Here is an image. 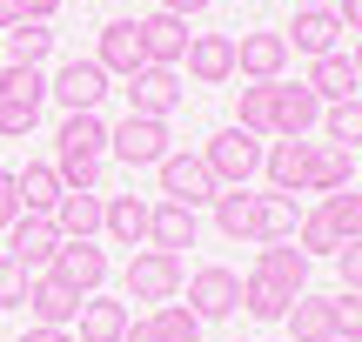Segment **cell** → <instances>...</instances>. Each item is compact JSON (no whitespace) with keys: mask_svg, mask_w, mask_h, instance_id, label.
Listing matches in <instances>:
<instances>
[{"mask_svg":"<svg viewBox=\"0 0 362 342\" xmlns=\"http://www.w3.org/2000/svg\"><path fill=\"white\" fill-rule=\"evenodd\" d=\"M296 222H302L296 195H255V228H248V242H296Z\"/></svg>","mask_w":362,"mask_h":342,"instance_id":"484cf974","label":"cell"},{"mask_svg":"<svg viewBox=\"0 0 362 342\" xmlns=\"http://www.w3.org/2000/svg\"><path fill=\"white\" fill-rule=\"evenodd\" d=\"M81 342H121L128 336V302H107V295H88V302H81Z\"/></svg>","mask_w":362,"mask_h":342,"instance_id":"83f0119b","label":"cell"},{"mask_svg":"<svg viewBox=\"0 0 362 342\" xmlns=\"http://www.w3.org/2000/svg\"><path fill=\"white\" fill-rule=\"evenodd\" d=\"M148 329H155V342H202V316L188 302H161L148 316Z\"/></svg>","mask_w":362,"mask_h":342,"instance_id":"d6a6232c","label":"cell"},{"mask_svg":"<svg viewBox=\"0 0 362 342\" xmlns=\"http://www.w3.org/2000/svg\"><path fill=\"white\" fill-rule=\"evenodd\" d=\"M121 94H128V114H155V121H168L175 107H181V94H188V88H181V74H175V67H134Z\"/></svg>","mask_w":362,"mask_h":342,"instance_id":"52a82bcc","label":"cell"},{"mask_svg":"<svg viewBox=\"0 0 362 342\" xmlns=\"http://www.w3.org/2000/svg\"><path fill=\"white\" fill-rule=\"evenodd\" d=\"M47 276H61L74 295H94L107 282V249H94V242H61V255H54Z\"/></svg>","mask_w":362,"mask_h":342,"instance_id":"4fadbf2b","label":"cell"},{"mask_svg":"<svg viewBox=\"0 0 362 342\" xmlns=\"http://www.w3.org/2000/svg\"><path fill=\"white\" fill-rule=\"evenodd\" d=\"M21 222V195H13V168L0 175V235H7V228Z\"/></svg>","mask_w":362,"mask_h":342,"instance_id":"7bdbcfd3","label":"cell"},{"mask_svg":"<svg viewBox=\"0 0 362 342\" xmlns=\"http://www.w3.org/2000/svg\"><path fill=\"white\" fill-rule=\"evenodd\" d=\"M13 20H21V0H0V34H7Z\"/></svg>","mask_w":362,"mask_h":342,"instance_id":"c3c4849f","label":"cell"},{"mask_svg":"<svg viewBox=\"0 0 362 342\" xmlns=\"http://www.w3.org/2000/svg\"><path fill=\"white\" fill-rule=\"evenodd\" d=\"M128 302H175L181 295V255H161V249H134L128 255Z\"/></svg>","mask_w":362,"mask_h":342,"instance_id":"3957f363","label":"cell"},{"mask_svg":"<svg viewBox=\"0 0 362 342\" xmlns=\"http://www.w3.org/2000/svg\"><path fill=\"white\" fill-rule=\"evenodd\" d=\"M282 67H288V40L282 34H242V40H235V74L282 81Z\"/></svg>","mask_w":362,"mask_h":342,"instance_id":"e0dca14e","label":"cell"},{"mask_svg":"<svg viewBox=\"0 0 362 342\" xmlns=\"http://www.w3.org/2000/svg\"><path fill=\"white\" fill-rule=\"evenodd\" d=\"M7 255L27 269V276H47L54 255H61V228H54V215H21V222L7 228Z\"/></svg>","mask_w":362,"mask_h":342,"instance_id":"277c9868","label":"cell"},{"mask_svg":"<svg viewBox=\"0 0 362 342\" xmlns=\"http://www.w3.org/2000/svg\"><path fill=\"white\" fill-rule=\"evenodd\" d=\"M0 54H7L13 67H40L54 54V27L47 20H13L7 34H0Z\"/></svg>","mask_w":362,"mask_h":342,"instance_id":"4316f807","label":"cell"},{"mask_svg":"<svg viewBox=\"0 0 362 342\" xmlns=\"http://www.w3.org/2000/svg\"><path fill=\"white\" fill-rule=\"evenodd\" d=\"M168 141H175L168 121H155V114H128L121 128H107V155H121L128 168H161L175 155Z\"/></svg>","mask_w":362,"mask_h":342,"instance_id":"7a4b0ae2","label":"cell"},{"mask_svg":"<svg viewBox=\"0 0 362 342\" xmlns=\"http://www.w3.org/2000/svg\"><path fill=\"white\" fill-rule=\"evenodd\" d=\"M54 13H61V0H21V20H47L54 27Z\"/></svg>","mask_w":362,"mask_h":342,"instance_id":"ee69618b","label":"cell"},{"mask_svg":"<svg viewBox=\"0 0 362 342\" xmlns=\"http://www.w3.org/2000/svg\"><path fill=\"white\" fill-rule=\"evenodd\" d=\"M148 215H155V201H141V195H115L101 208V228L121 242V249H148Z\"/></svg>","mask_w":362,"mask_h":342,"instance_id":"44dd1931","label":"cell"},{"mask_svg":"<svg viewBox=\"0 0 362 342\" xmlns=\"http://www.w3.org/2000/svg\"><path fill=\"white\" fill-rule=\"evenodd\" d=\"M155 175H161V201H181V208H202V201L221 195V182L208 175L202 155H168Z\"/></svg>","mask_w":362,"mask_h":342,"instance_id":"8992f818","label":"cell"},{"mask_svg":"<svg viewBox=\"0 0 362 342\" xmlns=\"http://www.w3.org/2000/svg\"><path fill=\"white\" fill-rule=\"evenodd\" d=\"M309 88H315V101H322V107H336V101H356V88H362V81H356V61H349V54H322V61H309Z\"/></svg>","mask_w":362,"mask_h":342,"instance_id":"7402d4cb","label":"cell"},{"mask_svg":"<svg viewBox=\"0 0 362 342\" xmlns=\"http://www.w3.org/2000/svg\"><path fill=\"white\" fill-rule=\"evenodd\" d=\"M262 175H269V195H302L309 188V141H275L262 155Z\"/></svg>","mask_w":362,"mask_h":342,"instance_id":"ac0fdd59","label":"cell"},{"mask_svg":"<svg viewBox=\"0 0 362 342\" xmlns=\"http://www.w3.org/2000/svg\"><path fill=\"white\" fill-rule=\"evenodd\" d=\"M121 342H155V329H148V322H128V336Z\"/></svg>","mask_w":362,"mask_h":342,"instance_id":"681fc988","label":"cell"},{"mask_svg":"<svg viewBox=\"0 0 362 342\" xmlns=\"http://www.w3.org/2000/svg\"><path fill=\"white\" fill-rule=\"evenodd\" d=\"M349 61H356V81H362V47H356V54H349Z\"/></svg>","mask_w":362,"mask_h":342,"instance_id":"816d5d0a","label":"cell"},{"mask_svg":"<svg viewBox=\"0 0 362 342\" xmlns=\"http://www.w3.org/2000/svg\"><path fill=\"white\" fill-rule=\"evenodd\" d=\"M349 175H356V155H349V148L309 141V188H302V195H336V188H349Z\"/></svg>","mask_w":362,"mask_h":342,"instance_id":"ffe728a7","label":"cell"},{"mask_svg":"<svg viewBox=\"0 0 362 342\" xmlns=\"http://www.w3.org/2000/svg\"><path fill=\"white\" fill-rule=\"evenodd\" d=\"M336 269H342V295H362V242H342Z\"/></svg>","mask_w":362,"mask_h":342,"instance_id":"60d3db41","label":"cell"},{"mask_svg":"<svg viewBox=\"0 0 362 342\" xmlns=\"http://www.w3.org/2000/svg\"><path fill=\"white\" fill-rule=\"evenodd\" d=\"M288 54H309V61H322V54H336V40H342V20H336V7H296V27H288Z\"/></svg>","mask_w":362,"mask_h":342,"instance_id":"5bb4252c","label":"cell"},{"mask_svg":"<svg viewBox=\"0 0 362 342\" xmlns=\"http://www.w3.org/2000/svg\"><path fill=\"white\" fill-rule=\"evenodd\" d=\"M235 128L275 134V81H248V88L235 94Z\"/></svg>","mask_w":362,"mask_h":342,"instance_id":"f546056e","label":"cell"},{"mask_svg":"<svg viewBox=\"0 0 362 342\" xmlns=\"http://www.w3.org/2000/svg\"><path fill=\"white\" fill-rule=\"evenodd\" d=\"M181 67H188L202 88H221V81H235V34H188V54H181Z\"/></svg>","mask_w":362,"mask_h":342,"instance_id":"30bf717a","label":"cell"},{"mask_svg":"<svg viewBox=\"0 0 362 342\" xmlns=\"http://www.w3.org/2000/svg\"><path fill=\"white\" fill-rule=\"evenodd\" d=\"M13 195H21V215H54V201L67 188L54 175V161H27V168H13Z\"/></svg>","mask_w":362,"mask_h":342,"instance_id":"d6986e66","label":"cell"},{"mask_svg":"<svg viewBox=\"0 0 362 342\" xmlns=\"http://www.w3.org/2000/svg\"><path fill=\"white\" fill-rule=\"evenodd\" d=\"M242 309H248L255 322H282L288 309H296V295L275 289V282H262V276H248V282H242Z\"/></svg>","mask_w":362,"mask_h":342,"instance_id":"1f68e13d","label":"cell"},{"mask_svg":"<svg viewBox=\"0 0 362 342\" xmlns=\"http://www.w3.org/2000/svg\"><path fill=\"white\" fill-rule=\"evenodd\" d=\"M248 276L275 282V289H288V295H309V255L288 249V242H262V255H255V269H248Z\"/></svg>","mask_w":362,"mask_h":342,"instance_id":"9a60e30c","label":"cell"},{"mask_svg":"<svg viewBox=\"0 0 362 342\" xmlns=\"http://www.w3.org/2000/svg\"><path fill=\"white\" fill-rule=\"evenodd\" d=\"M208 208H215V228H221L228 242H248V228H255V195H242V188H221Z\"/></svg>","mask_w":362,"mask_h":342,"instance_id":"4dcf8cb0","label":"cell"},{"mask_svg":"<svg viewBox=\"0 0 362 342\" xmlns=\"http://www.w3.org/2000/svg\"><path fill=\"white\" fill-rule=\"evenodd\" d=\"M81 302H88V295H74L61 276H34V282H27V316L47 322V329H74Z\"/></svg>","mask_w":362,"mask_h":342,"instance_id":"7c38bea8","label":"cell"},{"mask_svg":"<svg viewBox=\"0 0 362 342\" xmlns=\"http://www.w3.org/2000/svg\"><path fill=\"white\" fill-rule=\"evenodd\" d=\"M282 322L296 342H336V295H296V309Z\"/></svg>","mask_w":362,"mask_h":342,"instance_id":"d4e9b609","label":"cell"},{"mask_svg":"<svg viewBox=\"0 0 362 342\" xmlns=\"http://www.w3.org/2000/svg\"><path fill=\"white\" fill-rule=\"evenodd\" d=\"M54 155H107V121L101 114H67L61 134H54Z\"/></svg>","mask_w":362,"mask_h":342,"instance_id":"f1b7e54d","label":"cell"},{"mask_svg":"<svg viewBox=\"0 0 362 342\" xmlns=\"http://www.w3.org/2000/svg\"><path fill=\"white\" fill-rule=\"evenodd\" d=\"M0 94H7V101H34V107H40V101H47V74H40V67H13V61H7V67H0Z\"/></svg>","mask_w":362,"mask_h":342,"instance_id":"8d00e7d4","label":"cell"},{"mask_svg":"<svg viewBox=\"0 0 362 342\" xmlns=\"http://www.w3.org/2000/svg\"><path fill=\"white\" fill-rule=\"evenodd\" d=\"M101 208H107L101 195H74V188H67V195L54 201V228H61V242H94V235H101Z\"/></svg>","mask_w":362,"mask_h":342,"instance_id":"cb8c5ba5","label":"cell"},{"mask_svg":"<svg viewBox=\"0 0 362 342\" xmlns=\"http://www.w3.org/2000/svg\"><path fill=\"white\" fill-rule=\"evenodd\" d=\"M336 20H342V34H362V0H336Z\"/></svg>","mask_w":362,"mask_h":342,"instance_id":"f6af8a7d","label":"cell"},{"mask_svg":"<svg viewBox=\"0 0 362 342\" xmlns=\"http://www.w3.org/2000/svg\"><path fill=\"white\" fill-rule=\"evenodd\" d=\"M336 336L362 342V295H336Z\"/></svg>","mask_w":362,"mask_h":342,"instance_id":"b9f144b4","label":"cell"},{"mask_svg":"<svg viewBox=\"0 0 362 342\" xmlns=\"http://www.w3.org/2000/svg\"><path fill=\"white\" fill-rule=\"evenodd\" d=\"M141 27V54H148V67H181V54H188V20L168 7H155L148 20H134Z\"/></svg>","mask_w":362,"mask_h":342,"instance_id":"8fae6325","label":"cell"},{"mask_svg":"<svg viewBox=\"0 0 362 342\" xmlns=\"http://www.w3.org/2000/svg\"><path fill=\"white\" fill-rule=\"evenodd\" d=\"M54 175H61V188H74V195H94V188H101V161L94 155H54Z\"/></svg>","mask_w":362,"mask_h":342,"instance_id":"74e56055","label":"cell"},{"mask_svg":"<svg viewBox=\"0 0 362 342\" xmlns=\"http://www.w3.org/2000/svg\"><path fill=\"white\" fill-rule=\"evenodd\" d=\"M94 61H101V74H121V81H128L134 67H148L141 27H134V20H107V27H101V47H94Z\"/></svg>","mask_w":362,"mask_h":342,"instance_id":"2e32d148","label":"cell"},{"mask_svg":"<svg viewBox=\"0 0 362 342\" xmlns=\"http://www.w3.org/2000/svg\"><path fill=\"white\" fill-rule=\"evenodd\" d=\"M322 141H336V148H356L362 141V94H356V101L322 107Z\"/></svg>","mask_w":362,"mask_h":342,"instance_id":"836d02e7","label":"cell"},{"mask_svg":"<svg viewBox=\"0 0 362 342\" xmlns=\"http://www.w3.org/2000/svg\"><path fill=\"white\" fill-rule=\"evenodd\" d=\"M322 215H329V228H336L342 242H362V195H356V188L322 195Z\"/></svg>","mask_w":362,"mask_h":342,"instance_id":"e575fe53","label":"cell"},{"mask_svg":"<svg viewBox=\"0 0 362 342\" xmlns=\"http://www.w3.org/2000/svg\"><path fill=\"white\" fill-rule=\"evenodd\" d=\"M188 309L202 322H221V316H235V309H242V276H235V269H194L188 276Z\"/></svg>","mask_w":362,"mask_h":342,"instance_id":"ba28073f","label":"cell"},{"mask_svg":"<svg viewBox=\"0 0 362 342\" xmlns=\"http://www.w3.org/2000/svg\"><path fill=\"white\" fill-rule=\"evenodd\" d=\"M296 7H336V0H296Z\"/></svg>","mask_w":362,"mask_h":342,"instance_id":"f907efd6","label":"cell"},{"mask_svg":"<svg viewBox=\"0 0 362 342\" xmlns=\"http://www.w3.org/2000/svg\"><path fill=\"white\" fill-rule=\"evenodd\" d=\"M296 242H302V255H309V262H315V255H329V262H336V249H342V235L329 228L322 208H309V215L296 222Z\"/></svg>","mask_w":362,"mask_h":342,"instance_id":"d590c367","label":"cell"},{"mask_svg":"<svg viewBox=\"0 0 362 342\" xmlns=\"http://www.w3.org/2000/svg\"><path fill=\"white\" fill-rule=\"evenodd\" d=\"M27 282H34V276L0 249V309H27Z\"/></svg>","mask_w":362,"mask_h":342,"instance_id":"ab89813d","label":"cell"},{"mask_svg":"<svg viewBox=\"0 0 362 342\" xmlns=\"http://www.w3.org/2000/svg\"><path fill=\"white\" fill-rule=\"evenodd\" d=\"M161 7H168V13H181V20H188V13H202L208 0H161Z\"/></svg>","mask_w":362,"mask_h":342,"instance_id":"7dc6e473","label":"cell"},{"mask_svg":"<svg viewBox=\"0 0 362 342\" xmlns=\"http://www.w3.org/2000/svg\"><path fill=\"white\" fill-rule=\"evenodd\" d=\"M336 342H342V336H336Z\"/></svg>","mask_w":362,"mask_h":342,"instance_id":"f5cc1de1","label":"cell"},{"mask_svg":"<svg viewBox=\"0 0 362 342\" xmlns=\"http://www.w3.org/2000/svg\"><path fill=\"white\" fill-rule=\"evenodd\" d=\"M34 121H40L34 101H7V94H0V134H7V141H27V134H34Z\"/></svg>","mask_w":362,"mask_h":342,"instance_id":"f35d334b","label":"cell"},{"mask_svg":"<svg viewBox=\"0 0 362 342\" xmlns=\"http://www.w3.org/2000/svg\"><path fill=\"white\" fill-rule=\"evenodd\" d=\"M21 342H74V336H67V329H47V322H34V329H27Z\"/></svg>","mask_w":362,"mask_h":342,"instance_id":"bcb514c9","label":"cell"},{"mask_svg":"<svg viewBox=\"0 0 362 342\" xmlns=\"http://www.w3.org/2000/svg\"><path fill=\"white\" fill-rule=\"evenodd\" d=\"M148 249H161V255L194 249V208H181V201H155V215H148Z\"/></svg>","mask_w":362,"mask_h":342,"instance_id":"603a6c76","label":"cell"},{"mask_svg":"<svg viewBox=\"0 0 362 342\" xmlns=\"http://www.w3.org/2000/svg\"><path fill=\"white\" fill-rule=\"evenodd\" d=\"M47 94L67 107V114H101L107 74H101V61H67L61 74H47Z\"/></svg>","mask_w":362,"mask_h":342,"instance_id":"5b68a950","label":"cell"},{"mask_svg":"<svg viewBox=\"0 0 362 342\" xmlns=\"http://www.w3.org/2000/svg\"><path fill=\"white\" fill-rule=\"evenodd\" d=\"M322 121V101H315L309 81H275V141H309V128Z\"/></svg>","mask_w":362,"mask_h":342,"instance_id":"9c48e42d","label":"cell"},{"mask_svg":"<svg viewBox=\"0 0 362 342\" xmlns=\"http://www.w3.org/2000/svg\"><path fill=\"white\" fill-rule=\"evenodd\" d=\"M262 134H248V128H221L215 141L202 148V161H208V175H215L221 188H248V175H262Z\"/></svg>","mask_w":362,"mask_h":342,"instance_id":"6da1fadb","label":"cell"}]
</instances>
